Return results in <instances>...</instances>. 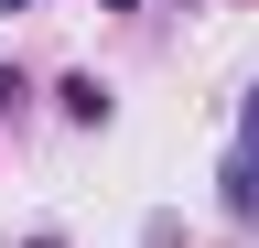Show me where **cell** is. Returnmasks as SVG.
Listing matches in <instances>:
<instances>
[{"mask_svg": "<svg viewBox=\"0 0 259 248\" xmlns=\"http://www.w3.org/2000/svg\"><path fill=\"white\" fill-rule=\"evenodd\" d=\"M54 108L76 119V130H108V108H119V97H108L97 76H65V86H54Z\"/></svg>", "mask_w": 259, "mask_h": 248, "instance_id": "7a4b0ae2", "label": "cell"}, {"mask_svg": "<svg viewBox=\"0 0 259 248\" xmlns=\"http://www.w3.org/2000/svg\"><path fill=\"white\" fill-rule=\"evenodd\" d=\"M22 108H32V76H22V65H0V119H22Z\"/></svg>", "mask_w": 259, "mask_h": 248, "instance_id": "3957f363", "label": "cell"}, {"mask_svg": "<svg viewBox=\"0 0 259 248\" xmlns=\"http://www.w3.org/2000/svg\"><path fill=\"white\" fill-rule=\"evenodd\" d=\"M216 205L238 216V227H259V151H227V173H216Z\"/></svg>", "mask_w": 259, "mask_h": 248, "instance_id": "6da1fadb", "label": "cell"}, {"mask_svg": "<svg viewBox=\"0 0 259 248\" xmlns=\"http://www.w3.org/2000/svg\"><path fill=\"white\" fill-rule=\"evenodd\" d=\"M22 248H65V237H54V227H32V237H22Z\"/></svg>", "mask_w": 259, "mask_h": 248, "instance_id": "5b68a950", "label": "cell"}, {"mask_svg": "<svg viewBox=\"0 0 259 248\" xmlns=\"http://www.w3.org/2000/svg\"><path fill=\"white\" fill-rule=\"evenodd\" d=\"M0 11H32V0H0Z\"/></svg>", "mask_w": 259, "mask_h": 248, "instance_id": "8992f818", "label": "cell"}, {"mask_svg": "<svg viewBox=\"0 0 259 248\" xmlns=\"http://www.w3.org/2000/svg\"><path fill=\"white\" fill-rule=\"evenodd\" d=\"M238 151H259V86H248V108H238Z\"/></svg>", "mask_w": 259, "mask_h": 248, "instance_id": "277c9868", "label": "cell"}]
</instances>
